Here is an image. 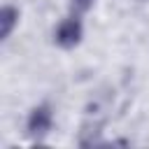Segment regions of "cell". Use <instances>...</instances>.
Segmentation results:
<instances>
[{"label":"cell","mask_w":149,"mask_h":149,"mask_svg":"<svg viewBox=\"0 0 149 149\" xmlns=\"http://www.w3.org/2000/svg\"><path fill=\"white\" fill-rule=\"evenodd\" d=\"M51 123H54L51 107L49 105H37L28 116V133L33 137H44L51 130Z\"/></svg>","instance_id":"cell-1"},{"label":"cell","mask_w":149,"mask_h":149,"mask_svg":"<svg viewBox=\"0 0 149 149\" xmlns=\"http://www.w3.org/2000/svg\"><path fill=\"white\" fill-rule=\"evenodd\" d=\"M54 37H56V44L63 47V49H72L74 44H79V40H81V23H79V19L77 16L65 19L56 28V35Z\"/></svg>","instance_id":"cell-2"},{"label":"cell","mask_w":149,"mask_h":149,"mask_svg":"<svg viewBox=\"0 0 149 149\" xmlns=\"http://www.w3.org/2000/svg\"><path fill=\"white\" fill-rule=\"evenodd\" d=\"M0 21H2V37H9L14 26L19 23V9L12 7V5H5L2 7V14H0Z\"/></svg>","instance_id":"cell-3"},{"label":"cell","mask_w":149,"mask_h":149,"mask_svg":"<svg viewBox=\"0 0 149 149\" xmlns=\"http://www.w3.org/2000/svg\"><path fill=\"white\" fill-rule=\"evenodd\" d=\"M91 5H93V0H70V9H72L74 16H77V14H84Z\"/></svg>","instance_id":"cell-4"}]
</instances>
